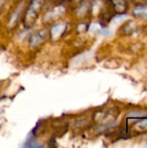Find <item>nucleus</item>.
<instances>
[{
    "mask_svg": "<svg viewBox=\"0 0 147 148\" xmlns=\"http://www.w3.org/2000/svg\"><path fill=\"white\" fill-rule=\"evenodd\" d=\"M43 2L44 0H32L30 2L23 18V24L25 27L29 28L34 25L43 5Z\"/></svg>",
    "mask_w": 147,
    "mask_h": 148,
    "instance_id": "f257e3e1",
    "label": "nucleus"
},
{
    "mask_svg": "<svg viewBox=\"0 0 147 148\" xmlns=\"http://www.w3.org/2000/svg\"><path fill=\"white\" fill-rule=\"evenodd\" d=\"M115 118L114 113H113L112 111H101L99 113H96L94 115V120L95 121L101 123V124H107L109 123L111 121H113V120Z\"/></svg>",
    "mask_w": 147,
    "mask_h": 148,
    "instance_id": "f03ea898",
    "label": "nucleus"
},
{
    "mask_svg": "<svg viewBox=\"0 0 147 148\" xmlns=\"http://www.w3.org/2000/svg\"><path fill=\"white\" fill-rule=\"evenodd\" d=\"M46 31L45 30H40L34 35H32L29 38V44L31 47H37L42 42H43L46 40Z\"/></svg>",
    "mask_w": 147,
    "mask_h": 148,
    "instance_id": "7ed1b4c3",
    "label": "nucleus"
},
{
    "mask_svg": "<svg viewBox=\"0 0 147 148\" xmlns=\"http://www.w3.org/2000/svg\"><path fill=\"white\" fill-rule=\"evenodd\" d=\"M66 30V24L65 23H59V24H55V26H53L49 31V35L52 40H57L59 39L63 33Z\"/></svg>",
    "mask_w": 147,
    "mask_h": 148,
    "instance_id": "20e7f679",
    "label": "nucleus"
},
{
    "mask_svg": "<svg viewBox=\"0 0 147 148\" xmlns=\"http://www.w3.org/2000/svg\"><path fill=\"white\" fill-rule=\"evenodd\" d=\"M133 15L137 18L147 20V5H137L133 10Z\"/></svg>",
    "mask_w": 147,
    "mask_h": 148,
    "instance_id": "39448f33",
    "label": "nucleus"
},
{
    "mask_svg": "<svg viewBox=\"0 0 147 148\" xmlns=\"http://www.w3.org/2000/svg\"><path fill=\"white\" fill-rule=\"evenodd\" d=\"M137 24L133 21H129L121 27V32L124 35H132L137 31Z\"/></svg>",
    "mask_w": 147,
    "mask_h": 148,
    "instance_id": "423d86ee",
    "label": "nucleus"
},
{
    "mask_svg": "<svg viewBox=\"0 0 147 148\" xmlns=\"http://www.w3.org/2000/svg\"><path fill=\"white\" fill-rule=\"evenodd\" d=\"M112 3L116 12L124 13L127 10V3L126 0H112Z\"/></svg>",
    "mask_w": 147,
    "mask_h": 148,
    "instance_id": "0eeeda50",
    "label": "nucleus"
},
{
    "mask_svg": "<svg viewBox=\"0 0 147 148\" xmlns=\"http://www.w3.org/2000/svg\"><path fill=\"white\" fill-rule=\"evenodd\" d=\"M135 127L140 131H145L147 130V118H144L140 121H139L135 124Z\"/></svg>",
    "mask_w": 147,
    "mask_h": 148,
    "instance_id": "6e6552de",
    "label": "nucleus"
},
{
    "mask_svg": "<svg viewBox=\"0 0 147 148\" xmlns=\"http://www.w3.org/2000/svg\"><path fill=\"white\" fill-rule=\"evenodd\" d=\"M19 11H20V9H19V8L16 9V10H15V11L13 12V14H12L11 16H10L9 24H12L11 27H13L14 25L16 24L17 20H18V18H19V16H19Z\"/></svg>",
    "mask_w": 147,
    "mask_h": 148,
    "instance_id": "1a4fd4ad",
    "label": "nucleus"
},
{
    "mask_svg": "<svg viewBox=\"0 0 147 148\" xmlns=\"http://www.w3.org/2000/svg\"><path fill=\"white\" fill-rule=\"evenodd\" d=\"M138 5H147V0H133Z\"/></svg>",
    "mask_w": 147,
    "mask_h": 148,
    "instance_id": "9d476101",
    "label": "nucleus"
},
{
    "mask_svg": "<svg viewBox=\"0 0 147 148\" xmlns=\"http://www.w3.org/2000/svg\"><path fill=\"white\" fill-rule=\"evenodd\" d=\"M146 34H147V28H146Z\"/></svg>",
    "mask_w": 147,
    "mask_h": 148,
    "instance_id": "9b49d317",
    "label": "nucleus"
},
{
    "mask_svg": "<svg viewBox=\"0 0 147 148\" xmlns=\"http://www.w3.org/2000/svg\"><path fill=\"white\" fill-rule=\"evenodd\" d=\"M126 1H128V0H126Z\"/></svg>",
    "mask_w": 147,
    "mask_h": 148,
    "instance_id": "f8f14e48",
    "label": "nucleus"
}]
</instances>
